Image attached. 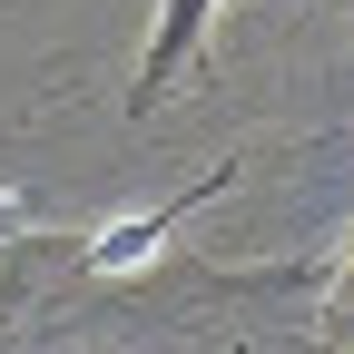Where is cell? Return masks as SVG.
Wrapping results in <instances>:
<instances>
[{
    "mask_svg": "<svg viewBox=\"0 0 354 354\" xmlns=\"http://www.w3.org/2000/svg\"><path fill=\"white\" fill-rule=\"evenodd\" d=\"M207 20H216V0H167V10H158L148 59H138V88H128V109H158L167 88H177V69L207 50Z\"/></svg>",
    "mask_w": 354,
    "mask_h": 354,
    "instance_id": "6da1fadb",
    "label": "cell"
},
{
    "mask_svg": "<svg viewBox=\"0 0 354 354\" xmlns=\"http://www.w3.org/2000/svg\"><path fill=\"white\" fill-rule=\"evenodd\" d=\"M325 344L354 354V256H344V276H335V295H325Z\"/></svg>",
    "mask_w": 354,
    "mask_h": 354,
    "instance_id": "7a4b0ae2",
    "label": "cell"
},
{
    "mask_svg": "<svg viewBox=\"0 0 354 354\" xmlns=\"http://www.w3.org/2000/svg\"><path fill=\"white\" fill-rule=\"evenodd\" d=\"M0 227H10V207H0Z\"/></svg>",
    "mask_w": 354,
    "mask_h": 354,
    "instance_id": "3957f363",
    "label": "cell"
}]
</instances>
